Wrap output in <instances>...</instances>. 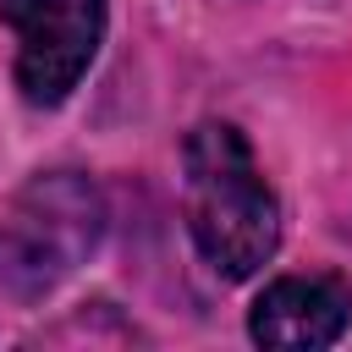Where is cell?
<instances>
[{"label": "cell", "instance_id": "obj_3", "mask_svg": "<svg viewBox=\"0 0 352 352\" xmlns=\"http://www.w3.org/2000/svg\"><path fill=\"white\" fill-rule=\"evenodd\" d=\"M0 22L16 38V88L28 104H60L99 55L104 0H0Z\"/></svg>", "mask_w": 352, "mask_h": 352}, {"label": "cell", "instance_id": "obj_4", "mask_svg": "<svg viewBox=\"0 0 352 352\" xmlns=\"http://www.w3.org/2000/svg\"><path fill=\"white\" fill-rule=\"evenodd\" d=\"M352 319V280L314 270V275H280L258 292L248 314V336L264 346H330Z\"/></svg>", "mask_w": 352, "mask_h": 352}, {"label": "cell", "instance_id": "obj_1", "mask_svg": "<svg viewBox=\"0 0 352 352\" xmlns=\"http://www.w3.org/2000/svg\"><path fill=\"white\" fill-rule=\"evenodd\" d=\"M187 236L220 280H248L280 248V204L231 121H204L182 143Z\"/></svg>", "mask_w": 352, "mask_h": 352}, {"label": "cell", "instance_id": "obj_2", "mask_svg": "<svg viewBox=\"0 0 352 352\" xmlns=\"http://www.w3.org/2000/svg\"><path fill=\"white\" fill-rule=\"evenodd\" d=\"M104 236V192L82 170H38L0 214V297H50Z\"/></svg>", "mask_w": 352, "mask_h": 352}]
</instances>
